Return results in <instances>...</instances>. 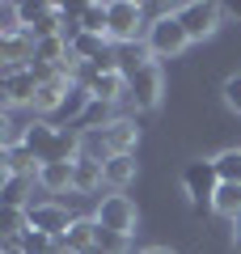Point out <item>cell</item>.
Segmentation results:
<instances>
[{
	"label": "cell",
	"mask_w": 241,
	"mask_h": 254,
	"mask_svg": "<svg viewBox=\"0 0 241 254\" xmlns=\"http://www.w3.org/2000/svg\"><path fill=\"white\" fill-rule=\"evenodd\" d=\"M26 148L38 157V165H55V161H76L80 157V131L55 127L47 119L26 123Z\"/></svg>",
	"instance_id": "1"
},
{
	"label": "cell",
	"mask_w": 241,
	"mask_h": 254,
	"mask_svg": "<svg viewBox=\"0 0 241 254\" xmlns=\"http://www.w3.org/2000/svg\"><path fill=\"white\" fill-rule=\"evenodd\" d=\"M144 47H148L152 60H174V55L186 51L190 34H186V26L178 21V9H174V13H161V17L148 21V30H144Z\"/></svg>",
	"instance_id": "2"
},
{
	"label": "cell",
	"mask_w": 241,
	"mask_h": 254,
	"mask_svg": "<svg viewBox=\"0 0 241 254\" xmlns=\"http://www.w3.org/2000/svg\"><path fill=\"white\" fill-rule=\"evenodd\" d=\"M38 85H43V72H38L34 64H30V68H0V93H4V110L34 106Z\"/></svg>",
	"instance_id": "3"
},
{
	"label": "cell",
	"mask_w": 241,
	"mask_h": 254,
	"mask_svg": "<svg viewBox=\"0 0 241 254\" xmlns=\"http://www.w3.org/2000/svg\"><path fill=\"white\" fill-rule=\"evenodd\" d=\"M178 21L186 26L190 43H203V38H212L216 30H220L224 4H212V0H190V4H182V9H178Z\"/></svg>",
	"instance_id": "4"
},
{
	"label": "cell",
	"mask_w": 241,
	"mask_h": 254,
	"mask_svg": "<svg viewBox=\"0 0 241 254\" xmlns=\"http://www.w3.org/2000/svg\"><path fill=\"white\" fill-rule=\"evenodd\" d=\"M161 89H165V76H161V64L148 60L140 72L127 76V98L135 110H157L161 106Z\"/></svg>",
	"instance_id": "5"
},
{
	"label": "cell",
	"mask_w": 241,
	"mask_h": 254,
	"mask_svg": "<svg viewBox=\"0 0 241 254\" xmlns=\"http://www.w3.org/2000/svg\"><path fill=\"white\" fill-rule=\"evenodd\" d=\"M182 187H186V195H190V203H195V208L212 203V199H216V190H220L216 161H212V157H199V161H190L186 170H182Z\"/></svg>",
	"instance_id": "6"
},
{
	"label": "cell",
	"mask_w": 241,
	"mask_h": 254,
	"mask_svg": "<svg viewBox=\"0 0 241 254\" xmlns=\"http://www.w3.org/2000/svg\"><path fill=\"white\" fill-rule=\"evenodd\" d=\"M93 220H98L102 229H110V233L127 237V242H131L135 225H140V216H135V203L127 199V195H106V199L98 203V212H93Z\"/></svg>",
	"instance_id": "7"
},
{
	"label": "cell",
	"mask_w": 241,
	"mask_h": 254,
	"mask_svg": "<svg viewBox=\"0 0 241 254\" xmlns=\"http://www.w3.org/2000/svg\"><path fill=\"white\" fill-rule=\"evenodd\" d=\"M144 26V4H135V0H110V43L115 47H127L135 43V34Z\"/></svg>",
	"instance_id": "8"
},
{
	"label": "cell",
	"mask_w": 241,
	"mask_h": 254,
	"mask_svg": "<svg viewBox=\"0 0 241 254\" xmlns=\"http://www.w3.org/2000/svg\"><path fill=\"white\" fill-rule=\"evenodd\" d=\"M38 72H43V68H38ZM72 85H76V76H72V72H43L34 110H38V115H60L63 102H68V93H72Z\"/></svg>",
	"instance_id": "9"
},
{
	"label": "cell",
	"mask_w": 241,
	"mask_h": 254,
	"mask_svg": "<svg viewBox=\"0 0 241 254\" xmlns=\"http://www.w3.org/2000/svg\"><path fill=\"white\" fill-rule=\"evenodd\" d=\"M26 212H30V229H43L47 237H63V233L72 229V220H76L68 208H63V203H55V199H47V203H30Z\"/></svg>",
	"instance_id": "10"
},
{
	"label": "cell",
	"mask_w": 241,
	"mask_h": 254,
	"mask_svg": "<svg viewBox=\"0 0 241 254\" xmlns=\"http://www.w3.org/2000/svg\"><path fill=\"white\" fill-rule=\"evenodd\" d=\"M106 131V144L115 157H131L135 144H140V127H135V119H115L110 127H102Z\"/></svg>",
	"instance_id": "11"
},
{
	"label": "cell",
	"mask_w": 241,
	"mask_h": 254,
	"mask_svg": "<svg viewBox=\"0 0 241 254\" xmlns=\"http://www.w3.org/2000/svg\"><path fill=\"white\" fill-rule=\"evenodd\" d=\"M102 182H106V165L102 161H89V157H76L72 161V190L76 195H93Z\"/></svg>",
	"instance_id": "12"
},
{
	"label": "cell",
	"mask_w": 241,
	"mask_h": 254,
	"mask_svg": "<svg viewBox=\"0 0 241 254\" xmlns=\"http://www.w3.org/2000/svg\"><path fill=\"white\" fill-rule=\"evenodd\" d=\"M38 157L30 153L26 144H13V148H0V182L13 178V174H38Z\"/></svg>",
	"instance_id": "13"
},
{
	"label": "cell",
	"mask_w": 241,
	"mask_h": 254,
	"mask_svg": "<svg viewBox=\"0 0 241 254\" xmlns=\"http://www.w3.org/2000/svg\"><path fill=\"white\" fill-rule=\"evenodd\" d=\"M55 242H63L72 254H89L93 242H98V220H93V216H76V220H72V229L63 237H55Z\"/></svg>",
	"instance_id": "14"
},
{
	"label": "cell",
	"mask_w": 241,
	"mask_h": 254,
	"mask_svg": "<svg viewBox=\"0 0 241 254\" xmlns=\"http://www.w3.org/2000/svg\"><path fill=\"white\" fill-rule=\"evenodd\" d=\"M110 51H115V43H110L106 34H80L76 43H72V60L76 64H98V60H106Z\"/></svg>",
	"instance_id": "15"
},
{
	"label": "cell",
	"mask_w": 241,
	"mask_h": 254,
	"mask_svg": "<svg viewBox=\"0 0 241 254\" xmlns=\"http://www.w3.org/2000/svg\"><path fill=\"white\" fill-rule=\"evenodd\" d=\"M135 174H140L135 157H110V161H106V187L119 195L123 187H131V182H135Z\"/></svg>",
	"instance_id": "16"
},
{
	"label": "cell",
	"mask_w": 241,
	"mask_h": 254,
	"mask_svg": "<svg viewBox=\"0 0 241 254\" xmlns=\"http://www.w3.org/2000/svg\"><path fill=\"white\" fill-rule=\"evenodd\" d=\"M212 212L224 216V220L241 216V182H220V190H216V199H212Z\"/></svg>",
	"instance_id": "17"
},
{
	"label": "cell",
	"mask_w": 241,
	"mask_h": 254,
	"mask_svg": "<svg viewBox=\"0 0 241 254\" xmlns=\"http://www.w3.org/2000/svg\"><path fill=\"white\" fill-rule=\"evenodd\" d=\"M38 187L60 195V190H72V161H55V165H43L38 170Z\"/></svg>",
	"instance_id": "18"
},
{
	"label": "cell",
	"mask_w": 241,
	"mask_h": 254,
	"mask_svg": "<svg viewBox=\"0 0 241 254\" xmlns=\"http://www.w3.org/2000/svg\"><path fill=\"white\" fill-rule=\"evenodd\" d=\"M34 182H38V174H13V178H4V208H30L26 190Z\"/></svg>",
	"instance_id": "19"
},
{
	"label": "cell",
	"mask_w": 241,
	"mask_h": 254,
	"mask_svg": "<svg viewBox=\"0 0 241 254\" xmlns=\"http://www.w3.org/2000/svg\"><path fill=\"white\" fill-rule=\"evenodd\" d=\"M80 157L102 161V165L115 157V153H110V144H106V131H102V127H98V131H80Z\"/></svg>",
	"instance_id": "20"
},
{
	"label": "cell",
	"mask_w": 241,
	"mask_h": 254,
	"mask_svg": "<svg viewBox=\"0 0 241 254\" xmlns=\"http://www.w3.org/2000/svg\"><path fill=\"white\" fill-rule=\"evenodd\" d=\"M93 106V93H89V85H72V93H68V102H63V110H60V119H85V110Z\"/></svg>",
	"instance_id": "21"
},
{
	"label": "cell",
	"mask_w": 241,
	"mask_h": 254,
	"mask_svg": "<svg viewBox=\"0 0 241 254\" xmlns=\"http://www.w3.org/2000/svg\"><path fill=\"white\" fill-rule=\"evenodd\" d=\"M26 229H30L26 208H0V237H21Z\"/></svg>",
	"instance_id": "22"
},
{
	"label": "cell",
	"mask_w": 241,
	"mask_h": 254,
	"mask_svg": "<svg viewBox=\"0 0 241 254\" xmlns=\"http://www.w3.org/2000/svg\"><path fill=\"white\" fill-rule=\"evenodd\" d=\"M212 161H216L220 182H241V148H224V153H216Z\"/></svg>",
	"instance_id": "23"
},
{
	"label": "cell",
	"mask_w": 241,
	"mask_h": 254,
	"mask_svg": "<svg viewBox=\"0 0 241 254\" xmlns=\"http://www.w3.org/2000/svg\"><path fill=\"white\" fill-rule=\"evenodd\" d=\"M26 30V21H21V4H0V38H13Z\"/></svg>",
	"instance_id": "24"
},
{
	"label": "cell",
	"mask_w": 241,
	"mask_h": 254,
	"mask_svg": "<svg viewBox=\"0 0 241 254\" xmlns=\"http://www.w3.org/2000/svg\"><path fill=\"white\" fill-rule=\"evenodd\" d=\"M21 246H26V254H47L55 246V237H47L43 229H26L21 233Z\"/></svg>",
	"instance_id": "25"
},
{
	"label": "cell",
	"mask_w": 241,
	"mask_h": 254,
	"mask_svg": "<svg viewBox=\"0 0 241 254\" xmlns=\"http://www.w3.org/2000/svg\"><path fill=\"white\" fill-rule=\"evenodd\" d=\"M220 93H224V106L241 115V72H233L229 81H224V89H220Z\"/></svg>",
	"instance_id": "26"
},
{
	"label": "cell",
	"mask_w": 241,
	"mask_h": 254,
	"mask_svg": "<svg viewBox=\"0 0 241 254\" xmlns=\"http://www.w3.org/2000/svg\"><path fill=\"white\" fill-rule=\"evenodd\" d=\"M0 254H26L21 237H0Z\"/></svg>",
	"instance_id": "27"
},
{
	"label": "cell",
	"mask_w": 241,
	"mask_h": 254,
	"mask_svg": "<svg viewBox=\"0 0 241 254\" xmlns=\"http://www.w3.org/2000/svg\"><path fill=\"white\" fill-rule=\"evenodd\" d=\"M224 13H229V17H237V21H241V0H237V4H224Z\"/></svg>",
	"instance_id": "28"
},
{
	"label": "cell",
	"mask_w": 241,
	"mask_h": 254,
	"mask_svg": "<svg viewBox=\"0 0 241 254\" xmlns=\"http://www.w3.org/2000/svg\"><path fill=\"white\" fill-rule=\"evenodd\" d=\"M233 242H237V250H241V216L233 220Z\"/></svg>",
	"instance_id": "29"
},
{
	"label": "cell",
	"mask_w": 241,
	"mask_h": 254,
	"mask_svg": "<svg viewBox=\"0 0 241 254\" xmlns=\"http://www.w3.org/2000/svg\"><path fill=\"white\" fill-rule=\"evenodd\" d=\"M47 254H72V250H68V246H63V242H55V246H51V250H47Z\"/></svg>",
	"instance_id": "30"
},
{
	"label": "cell",
	"mask_w": 241,
	"mask_h": 254,
	"mask_svg": "<svg viewBox=\"0 0 241 254\" xmlns=\"http://www.w3.org/2000/svg\"><path fill=\"white\" fill-rule=\"evenodd\" d=\"M140 254H174V250H165V246H148V250H140Z\"/></svg>",
	"instance_id": "31"
},
{
	"label": "cell",
	"mask_w": 241,
	"mask_h": 254,
	"mask_svg": "<svg viewBox=\"0 0 241 254\" xmlns=\"http://www.w3.org/2000/svg\"><path fill=\"white\" fill-rule=\"evenodd\" d=\"M89 254H106V250H98V246H93V250H89Z\"/></svg>",
	"instance_id": "32"
}]
</instances>
